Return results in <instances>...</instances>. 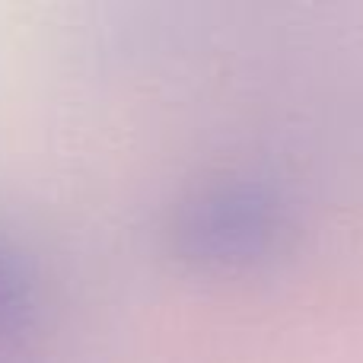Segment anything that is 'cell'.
Masks as SVG:
<instances>
[{
	"label": "cell",
	"mask_w": 363,
	"mask_h": 363,
	"mask_svg": "<svg viewBox=\"0 0 363 363\" xmlns=\"http://www.w3.org/2000/svg\"><path fill=\"white\" fill-rule=\"evenodd\" d=\"M287 233L284 201L255 179H220L191 191L172 220V249L201 268L264 262Z\"/></svg>",
	"instance_id": "1"
},
{
	"label": "cell",
	"mask_w": 363,
	"mask_h": 363,
	"mask_svg": "<svg viewBox=\"0 0 363 363\" xmlns=\"http://www.w3.org/2000/svg\"><path fill=\"white\" fill-rule=\"evenodd\" d=\"M38 313L35 281L6 239H0V360L26 345Z\"/></svg>",
	"instance_id": "2"
}]
</instances>
